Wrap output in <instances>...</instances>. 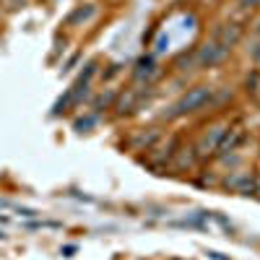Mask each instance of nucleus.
I'll list each match as a JSON object with an SVG mask.
<instances>
[{
	"label": "nucleus",
	"mask_w": 260,
	"mask_h": 260,
	"mask_svg": "<svg viewBox=\"0 0 260 260\" xmlns=\"http://www.w3.org/2000/svg\"><path fill=\"white\" fill-rule=\"evenodd\" d=\"M260 0H242V8H255Z\"/></svg>",
	"instance_id": "9"
},
{
	"label": "nucleus",
	"mask_w": 260,
	"mask_h": 260,
	"mask_svg": "<svg viewBox=\"0 0 260 260\" xmlns=\"http://www.w3.org/2000/svg\"><path fill=\"white\" fill-rule=\"evenodd\" d=\"M252 57H255V60H260V47H255V50H252Z\"/></svg>",
	"instance_id": "10"
},
{
	"label": "nucleus",
	"mask_w": 260,
	"mask_h": 260,
	"mask_svg": "<svg viewBox=\"0 0 260 260\" xmlns=\"http://www.w3.org/2000/svg\"><path fill=\"white\" fill-rule=\"evenodd\" d=\"M224 133H226V127H213L211 130V136H203L201 138V143L195 146V154L198 156H206V154H211V151L221 143V138H224Z\"/></svg>",
	"instance_id": "4"
},
{
	"label": "nucleus",
	"mask_w": 260,
	"mask_h": 260,
	"mask_svg": "<svg viewBox=\"0 0 260 260\" xmlns=\"http://www.w3.org/2000/svg\"><path fill=\"white\" fill-rule=\"evenodd\" d=\"M133 102H136V91H130V94H127V99L122 96V102L117 104V112H120V115L130 112V107H133Z\"/></svg>",
	"instance_id": "8"
},
{
	"label": "nucleus",
	"mask_w": 260,
	"mask_h": 260,
	"mask_svg": "<svg viewBox=\"0 0 260 260\" xmlns=\"http://www.w3.org/2000/svg\"><path fill=\"white\" fill-rule=\"evenodd\" d=\"M257 31H260V24H257Z\"/></svg>",
	"instance_id": "11"
},
{
	"label": "nucleus",
	"mask_w": 260,
	"mask_h": 260,
	"mask_svg": "<svg viewBox=\"0 0 260 260\" xmlns=\"http://www.w3.org/2000/svg\"><path fill=\"white\" fill-rule=\"evenodd\" d=\"M211 39L232 50L237 42L242 39V26H240V24H221V26L213 29V37H211Z\"/></svg>",
	"instance_id": "3"
},
{
	"label": "nucleus",
	"mask_w": 260,
	"mask_h": 260,
	"mask_svg": "<svg viewBox=\"0 0 260 260\" xmlns=\"http://www.w3.org/2000/svg\"><path fill=\"white\" fill-rule=\"evenodd\" d=\"M136 81H151L156 73H159V65H156V60L154 57H141L138 62H136Z\"/></svg>",
	"instance_id": "6"
},
{
	"label": "nucleus",
	"mask_w": 260,
	"mask_h": 260,
	"mask_svg": "<svg viewBox=\"0 0 260 260\" xmlns=\"http://www.w3.org/2000/svg\"><path fill=\"white\" fill-rule=\"evenodd\" d=\"M213 99V89H208V86H195V89H190L175 107H169V112L164 115L167 120H177V117H185V115H192L203 110L206 104H211Z\"/></svg>",
	"instance_id": "1"
},
{
	"label": "nucleus",
	"mask_w": 260,
	"mask_h": 260,
	"mask_svg": "<svg viewBox=\"0 0 260 260\" xmlns=\"http://www.w3.org/2000/svg\"><path fill=\"white\" fill-rule=\"evenodd\" d=\"M242 141H245V133H242V130H229V133H224L221 143L216 146V156H226V154H232V151L240 146Z\"/></svg>",
	"instance_id": "5"
},
{
	"label": "nucleus",
	"mask_w": 260,
	"mask_h": 260,
	"mask_svg": "<svg viewBox=\"0 0 260 260\" xmlns=\"http://www.w3.org/2000/svg\"><path fill=\"white\" fill-rule=\"evenodd\" d=\"M226 57H229V47L219 45V42H213V39L195 50V65H198V68H216V65H221Z\"/></svg>",
	"instance_id": "2"
},
{
	"label": "nucleus",
	"mask_w": 260,
	"mask_h": 260,
	"mask_svg": "<svg viewBox=\"0 0 260 260\" xmlns=\"http://www.w3.org/2000/svg\"><path fill=\"white\" fill-rule=\"evenodd\" d=\"M91 16H94V6H86V8L81 6L76 13H71V16H68V24H71V26H76L78 21H86V18H91Z\"/></svg>",
	"instance_id": "7"
}]
</instances>
